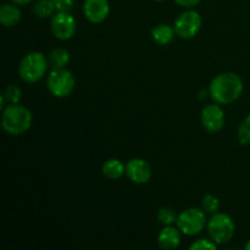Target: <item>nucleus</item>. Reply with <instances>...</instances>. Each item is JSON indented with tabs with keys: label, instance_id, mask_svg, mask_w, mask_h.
Masks as SVG:
<instances>
[{
	"label": "nucleus",
	"instance_id": "nucleus-26",
	"mask_svg": "<svg viewBox=\"0 0 250 250\" xmlns=\"http://www.w3.org/2000/svg\"><path fill=\"white\" fill-rule=\"evenodd\" d=\"M246 250H250V239L248 241V243L246 244Z\"/></svg>",
	"mask_w": 250,
	"mask_h": 250
},
{
	"label": "nucleus",
	"instance_id": "nucleus-21",
	"mask_svg": "<svg viewBox=\"0 0 250 250\" xmlns=\"http://www.w3.org/2000/svg\"><path fill=\"white\" fill-rule=\"evenodd\" d=\"M4 97L9 104H19L20 99L22 97V92L20 89V87H17L16 84H10L5 89Z\"/></svg>",
	"mask_w": 250,
	"mask_h": 250
},
{
	"label": "nucleus",
	"instance_id": "nucleus-18",
	"mask_svg": "<svg viewBox=\"0 0 250 250\" xmlns=\"http://www.w3.org/2000/svg\"><path fill=\"white\" fill-rule=\"evenodd\" d=\"M178 215L176 214L175 210L172 208H161L158 212V220L160 224H163L164 226H171L175 222H177Z\"/></svg>",
	"mask_w": 250,
	"mask_h": 250
},
{
	"label": "nucleus",
	"instance_id": "nucleus-8",
	"mask_svg": "<svg viewBox=\"0 0 250 250\" xmlns=\"http://www.w3.org/2000/svg\"><path fill=\"white\" fill-rule=\"evenodd\" d=\"M76 20L70 12L58 11L54 16H51V33L59 41H68L72 38L76 33Z\"/></svg>",
	"mask_w": 250,
	"mask_h": 250
},
{
	"label": "nucleus",
	"instance_id": "nucleus-7",
	"mask_svg": "<svg viewBox=\"0 0 250 250\" xmlns=\"http://www.w3.org/2000/svg\"><path fill=\"white\" fill-rule=\"evenodd\" d=\"M202 27V16L194 10H187L176 19L173 28L182 39H190L198 34Z\"/></svg>",
	"mask_w": 250,
	"mask_h": 250
},
{
	"label": "nucleus",
	"instance_id": "nucleus-9",
	"mask_svg": "<svg viewBox=\"0 0 250 250\" xmlns=\"http://www.w3.org/2000/svg\"><path fill=\"white\" fill-rule=\"evenodd\" d=\"M202 125L210 133L221 131L225 126V112L217 104H209L202 111Z\"/></svg>",
	"mask_w": 250,
	"mask_h": 250
},
{
	"label": "nucleus",
	"instance_id": "nucleus-10",
	"mask_svg": "<svg viewBox=\"0 0 250 250\" xmlns=\"http://www.w3.org/2000/svg\"><path fill=\"white\" fill-rule=\"evenodd\" d=\"M151 166L144 159L134 158L126 165V175L132 182L137 185L148 183L151 178Z\"/></svg>",
	"mask_w": 250,
	"mask_h": 250
},
{
	"label": "nucleus",
	"instance_id": "nucleus-24",
	"mask_svg": "<svg viewBox=\"0 0 250 250\" xmlns=\"http://www.w3.org/2000/svg\"><path fill=\"white\" fill-rule=\"evenodd\" d=\"M180 6L183 7H193V6H197L198 4L200 2V0H175Z\"/></svg>",
	"mask_w": 250,
	"mask_h": 250
},
{
	"label": "nucleus",
	"instance_id": "nucleus-25",
	"mask_svg": "<svg viewBox=\"0 0 250 250\" xmlns=\"http://www.w3.org/2000/svg\"><path fill=\"white\" fill-rule=\"evenodd\" d=\"M11 1L17 5H26V4H29L31 1H33V0H11Z\"/></svg>",
	"mask_w": 250,
	"mask_h": 250
},
{
	"label": "nucleus",
	"instance_id": "nucleus-22",
	"mask_svg": "<svg viewBox=\"0 0 250 250\" xmlns=\"http://www.w3.org/2000/svg\"><path fill=\"white\" fill-rule=\"evenodd\" d=\"M217 244L214 241H209V239H198L197 242L189 247L190 250H215Z\"/></svg>",
	"mask_w": 250,
	"mask_h": 250
},
{
	"label": "nucleus",
	"instance_id": "nucleus-11",
	"mask_svg": "<svg viewBox=\"0 0 250 250\" xmlns=\"http://www.w3.org/2000/svg\"><path fill=\"white\" fill-rule=\"evenodd\" d=\"M83 12H84L85 19L89 22L102 23L109 16V1L107 0H85L83 5Z\"/></svg>",
	"mask_w": 250,
	"mask_h": 250
},
{
	"label": "nucleus",
	"instance_id": "nucleus-13",
	"mask_svg": "<svg viewBox=\"0 0 250 250\" xmlns=\"http://www.w3.org/2000/svg\"><path fill=\"white\" fill-rule=\"evenodd\" d=\"M21 20V11L17 6L4 4L0 7V22L4 27H14Z\"/></svg>",
	"mask_w": 250,
	"mask_h": 250
},
{
	"label": "nucleus",
	"instance_id": "nucleus-14",
	"mask_svg": "<svg viewBox=\"0 0 250 250\" xmlns=\"http://www.w3.org/2000/svg\"><path fill=\"white\" fill-rule=\"evenodd\" d=\"M175 28L168 24H159L151 31V37L154 42L159 45H167L175 38Z\"/></svg>",
	"mask_w": 250,
	"mask_h": 250
},
{
	"label": "nucleus",
	"instance_id": "nucleus-16",
	"mask_svg": "<svg viewBox=\"0 0 250 250\" xmlns=\"http://www.w3.org/2000/svg\"><path fill=\"white\" fill-rule=\"evenodd\" d=\"M49 65L53 70H58V68H65L70 61V53L66 50L65 48H56L51 50L49 54Z\"/></svg>",
	"mask_w": 250,
	"mask_h": 250
},
{
	"label": "nucleus",
	"instance_id": "nucleus-19",
	"mask_svg": "<svg viewBox=\"0 0 250 250\" xmlns=\"http://www.w3.org/2000/svg\"><path fill=\"white\" fill-rule=\"evenodd\" d=\"M237 136L242 146H250V114L239 125Z\"/></svg>",
	"mask_w": 250,
	"mask_h": 250
},
{
	"label": "nucleus",
	"instance_id": "nucleus-5",
	"mask_svg": "<svg viewBox=\"0 0 250 250\" xmlns=\"http://www.w3.org/2000/svg\"><path fill=\"white\" fill-rule=\"evenodd\" d=\"M76 85L75 76L66 68L53 70L46 80V87L49 92L56 98H66L73 92Z\"/></svg>",
	"mask_w": 250,
	"mask_h": 250
},
{
	"label": "nucleus",
	"instance_id": "nucleus-15",
	"mask_svg": "<svg viewBox=\"0 0 250 250\" xmlns=\"http://www.w3.org/2000/svg\"><path fill=\"white\" fill-rule=\"evenodd\" d=\"M102 171L105 177L110 178V180H117L126 173V166L117 159H110V160L105 161Z\"/></svg>",
	"mask_w": 250,
	"mask_h": 250
},
{
	"label": "nucleus",
	"instance_id": "nucleus-12",
	"mask_svg": "<svg viewBox=\"0 0 250 250\" xmlns=\"http://www.w3.org/2000/svg\"><path fill=\"white\" fill-rule=\"evenodd\" d=\"M158 243L164 250H175L181 244L180 229L172 226H165L159 233Z\"/></svg>",
	"mask_w": 250,
	"mask_h": 250
},
{
	"label": "nucleus",
	"instance_id": "nucleus-3",
	"mask_svg": "<svg viewBox=\"0 0 250 250\" xmlns=\"http://www.w3.org/2000/svg\"><path fill=\"white\" fill-rule=\"evenodd\" d=\"M49 60L39 51H31L22 58L19 66V73L27 83H36L43 78L48 70Z\"/></svg>",
	"mask_w": 250,
	"mask_h": 250
},
{
	"label": "nucleus",
	"instance_id": "nucleus-20",
	"mask_svg": "<svg viewBox=\"0 0 250 250\" xmlns=\"http://www.w3.org/2000/svg\"><path fill=\"white\" fill-rule=\"evenodd\" d=\"M202 209L208 214H216L220 209V202L215 195L207 194L202 200Z\"/></svg>",
	"mask_w": 250,
	"mask_h": 250
},
{
	"label": "nucleus",
	"instance_id": "nucleus-17",
	"mask_svg": "<svg viewBox=\"0 0 250 250\" xmlns=\"http://www.w3.org/2000/svg\"><path fill=\"white\" fill-rule=\"evenodd\" d=\"M55 10L56 7L53 0H39L33 6L34 15L39 19H46V17L51 16Z\"/></svg>",
	"mask_w": 250,
	"mask_h": 250
},
{
	"label": "nucleus",
	"instance_id": "nucleus-4",
	"mask_svg": "<svg viewBox=\"0 0 250 250\" xmlns=\"http://www.w3.org/2000/svg\"><path fill=\"white\" fill-rule=\"evenodd\" d=\"M209 236L217 246L229 243L234 234V222L227 214L216 212L208 222Z\"/></svg>",
	"mask_w": 250,
	"mask_h": 250
},
{
	"label": "nucleus",
	"instance_id": "nucleus-2",
	"mask_svg": "<svg viewBox=\"0 0 250 250\" xmlns=\"http://www.w3.org/2000/svg\"><path fill=\"white\" fill-rule=\"evenodd\" d=\"M33 116L31 110L20 104H9L2 110L1 126L10 136H21L32 126Z\"/></svg>",
	"mask_w": 250,
	"mask_h": 250
},
{
	"label": "nucleus",
	"instance_id": "nucleus-27",
	"mask_svg": "<svg viewBox=\"0 0 250 250\" xmlns=\"http://www.w3.org/2000/svg\"><path fill=\"white\" fill-rule=\"evenodd\" d=\"M155 1H165V0H155Z\"/></svg>",
	"mask_w": 250,
	"mask_h": 250
},
{
	"label": "nucleus",
	"instance_id": "nucleus-23",
	"mask_svg": "<svg viewBox=\"0 0 250 250\" xmlns=\"http://www.w3.org/2000/svg\"><path fill=\"white\" fill-rule=\"evenodd\" d=\"M58 11L70 12L75 6V0H53Z\"/></svg>",
	"mask_w": 250,
	"mask_h": 250
},
{
	"label": "nucleus",
	"instance_id": "nucleus-1",
	"mask_svg": "<svg viewBox=\"0 0 250 250\" xmlns=\"http://www.w3.org/2000/svg\"><path fill=\"white\" fill-rule=\"evenodd\" d=\"M243 92V81L233 72H224L211 81L209 87L210 97L217 104H231L241 97Z\"/></svg>",
	"mask_w": 250,
	"mask_h": 250
},
{
	"label": "nucleus",
	"instance_id": "nucleus-6",
	"mask_svg": "<svg viewBox=\"0 0 250 250\" xmlns=\"http://www.w3.org/2000/svg\"><path fill=\"white\" fill-rule=\"evenodd\" d=\"M177 227L180 231L186 236H195L199 234L204 229L207 219H205V211L199 209H187L178 215Z\"/></svg>",
	"mask_w": 250,
	"mask_h": 250
}]
</instances>
